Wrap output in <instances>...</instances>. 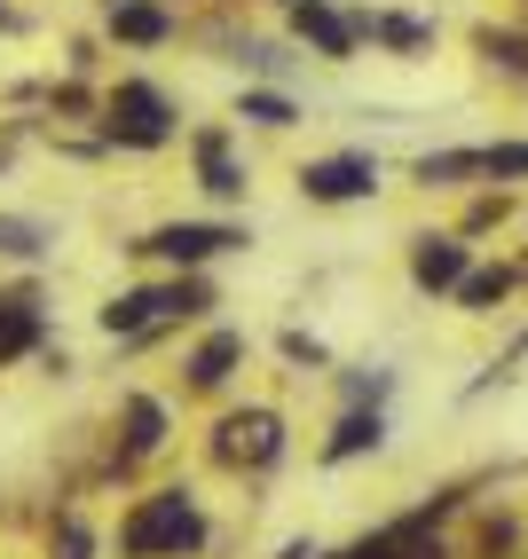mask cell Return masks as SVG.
Instances as JSON below:
<instances>
[{
	"mask_svg": "<svg viewBox=\"0 0 528 559\" xmlns=\"http://www.w3.org/2000/svg\"><path fill=\"white\" fill-rule=\"evenodd\" d=\"M198 544H206V520H198V497L190 489L142 497L127 512V528H119V551L127 559H181V551H198Z\"/></svg>",
	"mask_w": 528,
	"mask_h": 559,
	"instance_id": "6da1fadb",
	"label": "cell"
},
{
	"mask_svg": "<svg viewBox=\"0 0 528 559\" xmlns=\"http://www.w3.org/2000/svg\"><path fill=\"white\" fill-rule=\"evenodd\" d=\"M103 142H119V151H166L174 142V103L150 80H119L103 95Z\"/></svg>",
	"mask_w": 528,
	"mask_h": 559,
	"instance_id": "7a4b0ae2",
	"label": "cell"
},
{
	"mask_svg": "<svg viewBox=\"0 0 528 559\" xmlns=\"http://www.w3.org/2000/svg\"><path fill=\"white\" fill-rule=\"evenodd\" d=\"M213 457L221 465H245V473L277 465L284 457V418H277V409H230V418L213 426Z\"/></svg>",
	"mask_w": 528,
	"mask_h": 559,
	"instance_id": "3957f363",
	"label": "cell"
},
{
	"mask_svg": "<svg viewBox=\"0 0 528 559\" xmlns=\"http://www.w3.org/2000/svg\"><path fill=\"white\" fill-rule=\"evenodd\" d=\"M371 190H379V158H371V151H339V158L300 166V198H308V205H355Z\"/></svg>",
	"mask_w": 528,
	"mask_h": 559,
	"instance_id": "277c9868",
	"label": "cell"
},
{
	"mask_svg": "<svg viewBox=\"0 0 528 559\" xmlns=\"http://www.w3.org/2000/svg\"><path fill=\"white\" fill-rule=\"evenodd\" d=\"M237 245H245V229H230V221H166V229H150L134 252H166L174 269H206V260L237 252Z\"/></svg>",
	"mask_w": 528,
	"mask_h": 559,
	"instance_id": "5b68a950",
	"label": "cell"
},
{
	"mask_svg": "<svg viewBox=\"0 0 528 559\" xmlns=\"http://www.w3.org/2000/svg\"><path fill=\"white\" fill-rule=\"evenodd\" d=\"M190 158H198V190L206 198H245V166H237V151H230V127H198L190 134Z\"/></svg>",
	"mask_w": 528,
	"mask_h": 559,
	"instance_id": "8992f818",
	"label": "cell"
},
{
	"mask_svg": "<svg viewBox=\"0 0 528 559\" xmlns=\"http://www.w3.org/2000/svg\"><path fill=\"white\" fill-rule=\"evenodd\" d=\"M292 32H300V40H308L316 56H331V63H348L355 56V16H339L331 9V0H292Z\"/></svg>",
	"mask_w": 528,
	"mask_h": 559,
	"instance_id": "52a82bcc",
	"label": "cell"
},
{
	"mask_svg": "<svg viewBox=\"0 0 528 559\" xmlns=\"http://www.w3.org/2000/svg\"><path fill=\"white\" fill-rule=\"evenodd\" d=\"M159 323H174L166 316V284H134V292H119V300H103V331H110V340H150Z\"/></svg>",
	"mask_w": 528,
	"mask_h": 559,
	"instance_id": "ba28073f",
	"label": "cell"
},
{
	"mask_svg": "<svg viewBox=\"0 0 528 559\" xmlns=\"http://www.w3.org/2000/svg\"><path fill=\"white\" fill-rule=\"evenodd\" d=\"M473 269H466V245L458 237H419L410 245V284L419 292H458Z\"/></svg>",
	"mask_w": 528,
	"mask_h": 559,
	"instance_id": "9c48e42d",
	"label": "cell"
},
{
	"mask_svg": "<svg viewBox=\"0 0 528 559\" xmlns=\"http://www.w3.org/2000/svg\"><path fill=\"white\" fill-rule=\"evenodd\" d=\"M159 450H166V402L127 394V409H119V457L134 465V457H159Z\"/></svg>",
	"mask_w": 528,
	"mask_h": 559,
	"instance_id": "30bf717a",
	"label": "cell"
},
{
	"mask_svg": "<svg viewBox=\"0 0 528 559\" xmlns=\"http://www.w3.org/2000/svg\"><path fill=\"white\" fill-rule=\"evenodd\" d=\"M110 40L159 48V40H174V16L159 9V0H110Z\"/></svg>",
	"mask_w": 528,
	"mask_h": 559,
	"instance_id": "8fae6325",
	"label": "cell"
},
{
	"mask_svg": "<svg viewBox=\"0 0 528 559\" xmlns=\"http://www.w3.org/2000/svg\"><path fill=\"white\" fill-rule=\"evenodd\" d=\"M237 362H245V331H206L198 355L181 362V370H190V386H230Z\"/></svg>",
	"mask_w": 528,
	"mask_h": 559,
	"instance_id": "7c38bea8",
	"label": "cell"
},
{
	"mask_svg": "<svg viewBox=\"0 0 528 559\" xmlns=\"http://www.w3.org/2000/svg\"><path fill=\"white\" fill-rule=\"evenodd\" d=\"M387 441V418L379 409H348V418L331 426V441H324V465H348V457H363V450H379Z\"/></svg>",
	"mask_w": 528,
	"mask_h": 559,
	"instance_id": "4fadbf2b",
	"label": "cell"
},
{
	"mask_svg": "<svg viewBox=\"0 0 528 559\" xmlns=\"http://www.w3.org/2000/svg\"><path fill=\"white\" fill-rule=\"evenodd\" d=\"M32 340H40V300H32V292L0 300V362H9V355H24Z\"/></svg>",
	"mask_w": 528,
	"mask_h": 559,
	"instance_id": "5bb4252c",
	"label": "cell"
},
{
	"mask_svg": "<svg viewBox=\"0 0 528 559\" xmlns=\"http://www.w3.org/2000/svg\"><path fill=\"white\" fill-rule=\"evenodd\" d=\"M0 252H9V260H40V252H48V229H40V221L0 213Z\"/></svg>",
	"mask_w": 528,
	"mask_h": 559,
	"instance_id": "9a60e30c",
	"label": "cell"
},
{
	"mask_svg": "<svg viewBox=\"0 0 528 559\" xmlns=\"http://www.w3.org/2000/svg\"><path fill=\"white\" fill-rule=\"evenodd\" d=\"M237 119H253V127H292L300 110H292V95H269V87H245V103H237Z\"/></svg>",
	"mask_w": 528,
	"mask_h": 559,
	"instance_id": "2e32d148",
	"label": "cell"
},
{
	"mask_svg": "<svg viewBox=\"0 0 528 559\" xmlns=\"http://www.w3.org/2000/svg\"><path fill=\"white\" fill-rule=\"evenodd\" d=\"M206 308H213V284H206V276H174V284H166V316H174V323H190V316H206Z\"/></svg>",
	"mask_w": 528,
	"mask_h": 559,
	"instance_id": "e0dca14e",
	"label": "cell"
},
{
	"mask_svg": "<svg viewBox=\"0 0 528 559\" xmlns=\"http://www.w3.org/2000/svg\"><path fill=\"white\" fill-rule=\"evenodd\" d=\"M505 292H513V269H473V276L458 284V300H466V308L481 316V308H497Z\"/></svg>",
	"mask_w": 528,
	"mask_h": 559,
	"instance_id": "ac0fdd59",
	"label": "cell"
},
{
	"mask_svg": "<svg viewBox=\"0 0 528 559\" xmlns=\"http://www.w3.org/2000/svg\"><path fill=\"white\" fill-rule=\"evenodd\" d=\"M481 56H489V63H505V71H520V80H528V40H520V32H481Z\"/></svg>",
	"mask_w": 528,
	"mask_h": 559,
	"instance_id": "d6986e66",
	"label": "cell"
},
{
	"mask_svg": "<svg viewBox=\"0 0 528 559\" xmlns=\"http://www.w3.org/2000/svg\"><path fill=\"white\" fill-rule=\"evenodd\" d=\"M48 551H56V559H95V536H87V528H80L71 512H63V520H56V544H48Z\"/></svg>",
	"mask_w": 528,
	"mask_h": 559,
	"instance_id": "ffe728a7",
	"label": "cell"
},
{
	"mask_svg": "<svg viewBox=\"0 0 528 559\" xmlns=\"http://www.w3.org/2000/svg\"><path fill=\"white\" fill-rule=\"evenodd\" d=\"M371 32H379L387 48H426V40H434V32H426V24H410V16H379Z\"/></svg>",
	"mask_w": 528,
	"mask_h": 559,
	"instance_id": "44dd1931",
	"label": "cell"
},
{
	"mask_svg": "<svg viewBox=\"0 0 528 559\" xmlns=\"http://www.w3.org/2000/svg\"><path fill=\"white\" fill-rule=\"evenodd\" d=\"M481 174H528V142H497V151H481Z\"/></svg>",
	"mask_w": 528,
	"mask_h": 559,
	"instance_id": "7402d4cb",
	"label": "cell"
},
{
	"mask_svg": "<svg viewBox=\"0 0 528 559\" xmlns=\"http://www.w3.org/2000/svg\"><path fill=\"white\" fill-rule=\"evenodd\" d=\"M284 355H292V362H324V340H308V331H284Z\"/></svg>",
	"mask_w": 528,
	"mask_h": 559,
	"instance_id": "603a6c76",
	"label": "cell"
},
{
	"mask_svg": "<svg viewBox=\"0 0 528 559\" xmlns=\"http://www.w3.org/2000/svg\"><path fill=\"white\" fill-rule=\"evenodd\" d=\"M277 559H324V551H316V544H300V536H292V544H284Z\"/></svg>",
	"mask_w": 528,
	"mask_h": 559,
	"instance_id": "cb8c5ba5",
	"label": "cell"
},
{
	"mask_svg": "<svg viewBox=\"0 0 528 559\" xmlns=\"http://www.w3.org/2000/svg\"><path fill=\"white\" fill-rule=\"evenodd\" d=\"M16 24H24V16H16V9H0V32H16Z\"/></svg>",
	"mask_w": 528,
	"mask_h": 559,
	"instance_id": "d4e9b609",
	"label": "cell"
},
{
	"mask_svg": "<svg viewBox=\"0 0 528 559\" xmlns=\"http://www.w3.org/2000/svg\"><path fill=\"white\" fill-rule=\"evenodd\" d=\"M284 9H292V0H284Z\"/></svg>",
	"mask_w": 528,
	"mask_h": 559,
	"instance_id": "484cf974",
	"label": "cell"
}]
</instances>
